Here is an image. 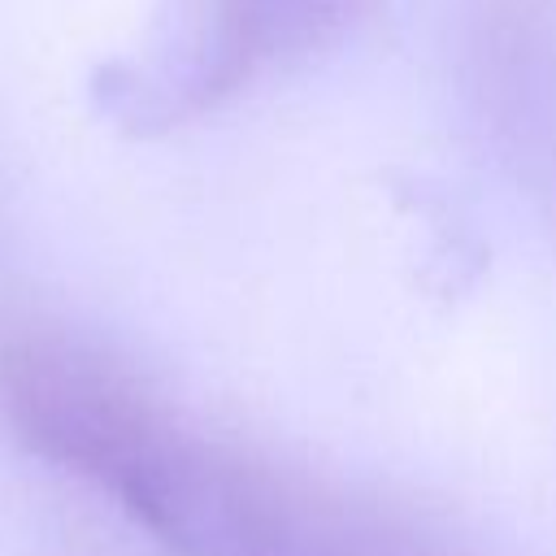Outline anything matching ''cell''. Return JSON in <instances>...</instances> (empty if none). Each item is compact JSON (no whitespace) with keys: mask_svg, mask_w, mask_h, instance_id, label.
Masks as SVG:
<instances>
[{"mask_svg":"<svg viewBox=\"0 0 556 556\" xmlns=\"http://www.w3.org/2000/svg\"><path fill=\"white\" fill-rule=\"evenodd\" d=\"M352 9L356 0H165L148 48L100 74V109L135 130L178 126L326 43Z\"/></svg>","mask_w":556,"mask_h":556,"instance_id":"7a4b0ae2","label":"cell"},{"mask_svg":"<svg viewBox=\"0 0 556 556\" xmlns=\"http://www.w3.org/2000/svg\"><path fill=\"white\" fill-rule=\"evenodd\" d=\"M0 417L169 556H465L391 508L208 434L117 356L56 330L0 339Z\"/></svg>","mask_w":556,"mask_h":556,"instance_id":"6da1fadb","label":"cell"}]
</instances>
